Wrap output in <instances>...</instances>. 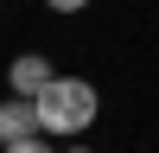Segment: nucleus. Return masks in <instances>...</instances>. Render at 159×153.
I'll return each mask as SVG.
<instances>
[{
	"label": "nucleus",
	"mask_w": 159,
	"mask_h": 153,
	"mask_svg": "<svg viewBox=\"0 0 159 153\" xmlns=\"http://www.w3.org/2000/svg\"><path fill=\"white\" fill-rule=\"evenodd\" d=\"M32 115H38V134L45 140H83L89 128H96V115H102V89L89 83V76H51L45 89L32 96Z\"/></svg>",
	"instance_id": "obj_1"
},
{
	"label": "nucleus",
	"mask_w": 159,
	"mask_h": 153,
	"mask_svg": "<svg viewBox=\"0 0 159 153\" xmlns=\"http://www.w3.org/2000/svg\"><path fill=\"white\" fill-rule=\"evenodd\" d=\"M57 76V64L45 58V51H19V58L7 64V96H19V102H32L38 89Z\"/></svg>",
	"instance_id": "obj_2"
},
{
	"label": "nucleus",
	"mask_w": 159,
	"mask_h": 153,
	"mask_svg": "<svg viewBox=\"0 0 159 153\" xmlns=\"http://www.w3.org/2000/svg\"><path fill=\"white\" fill-rule=\"evenodd\" d=\"M38 134V115H32V102H19V96H0V147H13V140H32Z\"/></svg>",
	"instance_id": "obj_3"
},
{
	"label": "nucleus",
	"mask_w": 159,
	"mask_h": 153,
	"mask_svg": "<svg viewBox=\"0 0 159 153\" xmlns=\"http://www.w3.org/2000/svg\"><path fill=\"white\" fill-rule=\"evenodd\" d=\"M0 153H57V140H45V134H32V140H13V147H0Z\"/></svg>",
	"instance_id": "obj_4"
},
{
	"label": "nucleus",
	"mask_w": 159,
	"mask_h": 153,
	"mask_svg": "<svg viewBox=\"0 0 159 153\" xmlns=\"http://www.w3.org/2000/svg\"><path fill=\"white\" fill-rule=\"evenodd\" d=\"M51 13H83V7H96V0H45Z\"/></svg>",
	"instance_id": "obj_5"
},
{
	"label": "nucleus",
	"mask_w": 159,
	"mask_h": 153,
	"mask_svg": "<svg viewBox=\"0 0 159 153\" xmlns=\"http://www.w3.org/2000/svg\"><path fill=\"white\" fill-rule=\"evenodd\" d=\"M57 153H96V147H83V140H64V147H57Z\"/></svg>",
	"instance_id": "obj_6"
}]
</instances>
